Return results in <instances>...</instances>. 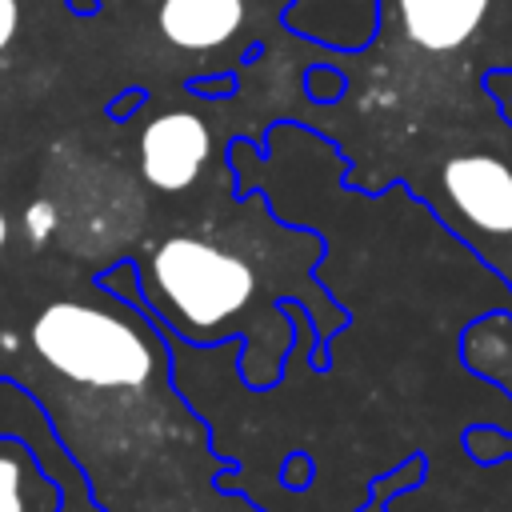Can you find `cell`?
I'll use <instances>...</instances> for the list:
<instances>
[{"instance_id": "obj_9", "label": "cell", "mask_w": 512, "mask_h": 512, "mask_svg": "<svg viewBox=\"0 0 512 512\" xmlns=\"http://www.w3.org/2000/svg\"><path fill=\"white\" fill-rule=\"evenodd\" d=\"M464 452H468L476 464L492 468V464H504V460L512 456V436L500 432V428H488V424H472V428L464 432Z\"/></svg>"}, {"instance_id": "obj_10", "label": "cell", "mask_w": 512, "mask_h": 512, "mask_svg": "<svg viewBox=\"0 0 512 512\" xmlns=\"http://www.w3.org/2000/svg\"><path fill=\"white\" fill-rule=\"evenodd\" d=\"M20 228H24V240L28 244H44L52 236V228H56V208L48 200H32L24 208V216H20Z\"/></svg>"}, {"instance_id": "obj_2", "label": "cell", "mask_w": 512, "mask_h": 512, "mask_svg": "<svg viewBox=\"0 0 512 512\" xmlns=\"http://www.w3.org/2000/svg\"><path fill=\"white\" fill-rule=\"evenodd\" d=\"M28 340L52 372L80 388H140L168 368L164 336L140 304L120 296L112 304L56 300L32 320Z\"/></svg>"}, {"instance_id": "obj_14", "label": "cell", "mask_w": 512, "mask_h": 512, "mask_svg": "<svg viewBox=\"0 0 512 512\" xmlns=\"http://www.w3.org/2000/svg\"><path fill=\"white\" fill-rule=\"evenodd\" d=\"M20 32V4L16 0H0V52L16 40Z\"/></svg>"}, {"instance_id": "obj_13", "label": "cell", "mask_w": 512, "mask_h": 512, "mask_svg": "<svg viewBox=\"0 0 512 512\" xmlns=\"http://www.w3.org/2000/svg\"><path fill=\"white\" fill-rule=\"evenodd\" d=\"M144 100H148V92H144V88H124L120 96H112V100H108V108H104V112H108V120H128Z\"/></svg>"}, {"instance_id": "obj_16", "label": "cell", "mask_w": 512, "mask_h": 512, "mask_svg": "<svg viewBox=\"0 0 512 512\" xmlns=\"http://www.w3.org/2000/svg\"><path fill=\"white\" fill-rule=\"evenodd\" d=\"M8 236H12V224H8V212L0 208V256H4V248H8Z\"/></svg>"}, {"instance_id": "obj_7", "label": "cell", "mask_w": 512, "mask_h": 512, "mask_svg": "<svg viewBox=\"0 0 512 512\" xmlns=\"http://www.w3.org/2000/svg\"><path fill=\"white\" fill-rule=\"evenodd\" d=\"M484 4L488 0H396L408 36L432 52L460 48L476 32Z\"/></svg>"}, {"instance_id": "obj_8", "label": "cell", "mask_w": 512, "mask_h": 512, "mask_svg": "<svg viewBox=\"0 0 512 512\" xmlns=\"http://www.w3.org/2000/svg\"><path fill=\"white\" fill-rule=\"evenodd\" d=\"M424 476H428V456L416 452V456H408L404 464L388 468L384 476H372V484H368V500H364L356 512H392L396 492H408V488L424 484Z\"/></svg>"}, {"instance_id": "obj_11", "label": "cell", "mask_w": 512, "mask_h": 512, "mask_svg": "<svg viewBox=\"0 0 512 512\" xmlns=\"http://www.w3.org/2000/svg\"><path fill=\"white\" fill-rule=\"evenodd\" d=\"M484 92L492 100V108L500 112V120L512 124V68H496L484 76Z\"/></svg>"}, {"instance_id": "obj_6", "label": "cell", "mask_w": 512, "mask_h": 512, "mask_svg": "<svg viewBox=\"0 0 512 512\" xmlns=\"http://www.w3.org/2000/svg\"><path fill=\"white\" fill-rule=\"evenodd\" d=\"M160 36L172 48L204 52L228 44L244 24V0H160Z\"/></svg>"}, {"instance_id": "obj_12", "label": "cell", "mask_w": 512, "mask_h": 512, "mask_svg": "<svg viewBox=\"0 0 512 512\" xmlns=\"http://www.w3.org/2000/svg\"><path fill=\"white\" fill-rule=\"evenodd\" d=\"M312 476H316V464H312L308 452H292V456L284 460L280 480H284L288 492H308V488H312Z\"/></svg>"}, {"instance_id": "obj_1", "label": "cell", "mask_w": 512, "mask_h": 512, "mask_svg": "<svg viewBox=\"0 0 512 512\" xmlns=\"http://www.w3.org/2000/svg\"><path fill=\"white\" fill-rule=\"evenodd\" d=\"M96 288L144 304L192 344H212L252 296V272L208 240L168 236L148 260H120L100 272Z\"/></svg>"}, {"instance_id": "obj_3", "label": "cell", "mask_w": 512, "mask_h": 512, "mask_svg": "<svg viewBox=\"0 0 512 512\" xmlns=\"http://www.w3.org/2000/svg\"><path fill=\"white\" fill-rule=\"evenodd\" d=\"M448 204L480 236L512 240V168L492 152H460L440 168Z\"/></svg>"}, {"instance_id": "obj_15", "label": "cell", "mask_w": 512, "mask_h": 512, "mask_svg": "<svg viewBox=\"0 0 512 512\" xmlns=\"http://www.w3.org/2000/svg\"><path fill=\"white\" fill-rule=\"evenodd\" d=\"M236 88V76H216V80H188V92L204 96V100H216V96H228Z\"/></svg>"}, {"instance_id": "obj_5", "label": "cell", "mask_w": 512, "mask_h": 512, "mask_svg": "<svg viewBox=\"0 0 512 512\" xmlns=\"http://www.w3.org/2000/svg\"><path fill=\"white\" fill-rule=\"evenodd\" d=\"M64 484L44 456L24 440L0 432V512H64Z\"/></svg>"}, {"instance_id": "obj_4", "label": "cell", "mask_w": 512, "mask_h": 512, "mask_svg": "<svg viewBox=\"0 0 512 512\" xmlns=\"http://www.w3.org/2000/svg\"><path fill=\"white\" fill-rule=\"evenodd\" d=\"M212 136L196 112L172 108L144 124L140 132V172L160 192H184L208 164Z\"/></svg>"}]
</instances>
